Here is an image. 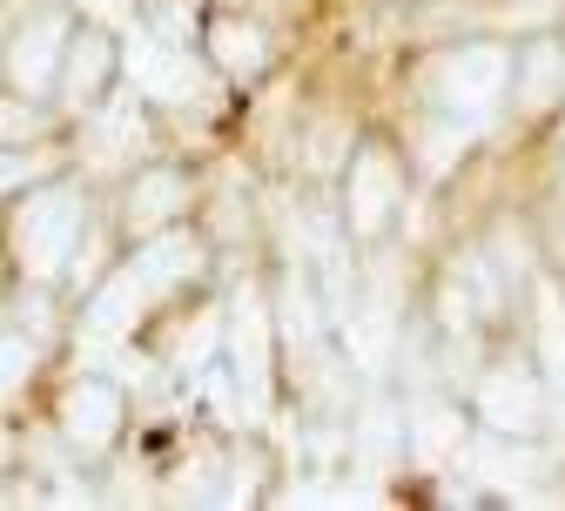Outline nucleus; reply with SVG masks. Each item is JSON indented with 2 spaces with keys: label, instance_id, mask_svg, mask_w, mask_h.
Segmentation results:
<instances>
[{
  "label": "nucleus",
  "instance_id": "nucleus-1",
  "mask_svg": "<svg viewBox=\"0 0 565 511\" xmlns=\"http://www.w3.org/2000/svg\"><path fill=\"white\" fill-rule=\"evenodd\" d=\"M424 102H431V115L458 121L465 135L484 128L491 115L512 102V47L465 41V47L431 54V61H424Z\"/></svg>",
  "mask_w": 565,
  "mask_h": 511
},
{
  "label": "nucleus",
  "instance_id": "nucleus-2",
  "mask_svg": "<svg viewBox=\"0 0 565 511\" xmlns=\"http://www.w3.org/2000/svg\"><path fill=\"white\" fill-rule=\"evenodd\" d=\"M82 230H88L82 189H75V182H41V189H28V195L14 202V215H8V249H14V263H21L28 283H47V276H61L67 263H75Z\"/></svg>",
  "mask_w": 565,
  "mask_h": 511
},
{
  "label": "nucleus",
  "instance_id": "nucleus-3",
  "mask_svg": "<svg viewBox=\"0 0 565 511\" xmlns=\"http://www.w3.org/2000/svg\"><path fill=\"white\" fill-rule=\"evenodd\" d=\"M67 41H75V14L67 8H34L21 28H14V41H8V54H0V67H8V82H14V95H54V82H61V61H67Z\"/></svg>",
  "mask_w": 565,
  "mask_h": 511
},
{
  "label": "nucleus",
  "instance_id": "nucleus-4",
  "mask_svg": "<svg viewBox=\"0 0 565 511\" xmlns=\"http://www.w3.org/2000/svg\"><path fill=\"white\" fill-rule=\"evenodd\" d=\"M397 202H404V162H397V149L364 141V149L350 156V169H343V215H350V230H358V236H384Z\"/></svg>",
  "mask_w": 565,
  "mask_h": 511
},
{
  "label": "nucleus",
  "instance_id": "nucleus-5",
  "mask_svg": "<svg viewBox=\"0 0 565 511\" xmlns=\"http://www.w3.org/2000/svg\"><path fill=\"white\" fill-rule=\"evenodd\" d=\"M121 67H128V82H135L141 102H195L202 95V61H195V47L156 34V28H141L128 41Z\"/></svg>",
  "mask_w": 565,
  "mask_h": 511
},
{
  "label": "nucleus",
  "instance_id": "nucleus-6",
  "mask_svg": "<svg viewBox=\"0 0 565 511\" xmlns=\"http://www.w3.org/2000/svg\"><path fill=\"white\" fill-rule=\"evenodd\" d=\"M471 417H484L491 430H539L545 424V377L519 371V363H499V371H484L478 391H471Z\"/></svg>",
  "mask_w": 565,
  "mask_h": 511
},
{
  "label": "nucleus",
  "instance_id": "nucleus-7",
  "mask_svg": "<svg viewBox=\"0 0 565 511\" xmlns=\"http://www.w3.org/2000/svg\"><path fill=\"white\" fill-rule=\"evenodd\" d=\"M121 417H128V397L115 377H82V384H67L61 397V430H67V445L75 451H108L115 437H121Z\"/></svg>",
  "mask_w": 565,
  "mask_h": 511
},
{
  "label": "nucleus",
  "instance_id": "nucleus-8",
  "mask_svg": "<svg viewBox=\"0 0 565 511\" xmlns=\"http://www.w3.org/2000/svg\"><path fill=\"white\" fill-rule=\"evenodd\" d=\"M115 75H121V47H115L102 28H75L67 61H61V82H54V102L95 108V102H108V82H115Z\"/></svg>",
  "mask_w": 565,
  "mask_h": 511
},
{
  "label": "nucleus",
  "instance_id": "nucleus-9",
  "mask_svg": "<svg viewBox=\"0 0 565 511\" xmlns=\"http://www.w3.org/2000/svg\"><path fill=\"white\" fill-rule=\"evenodd\" d=\"M269 310L256 289H243L236 297V323H230V350H236V384H243V404L263 417L269 411Z\"/></svg>",
  "mask_w": 565,
  "mask_h": 511
},
{
  "label": "nucleus",
  "instance_id": "nucleus-10",
  "mask_svg": "<svg viewBox=\"0 0 565 511\" xmlns=\"http://www.w3.org/2000/svg\"><path fill=\"white\" fill-rule=\"evenodd\" d=\"M512 102H519V115H545L565 102V41L532 34L512 47Z\"/></svg>",
  "mask_w": 565,
  "mask_h": 511
},
{
  "label": "nucleus",
  "instance_id": "nucleus-11",
  "mask_svg": "<svg viewBox=\"0 0 565 511\" xmlns=\"http://www.w3.org/2000/svg\"><path fill=\"white\" fill-rule=\"evenodd\" d=\"M189 209V175L182 169H141L128 182V236H156V230H175V215Z\"/></svg>",
  "mask_w": 565,
  "mask_h": 511
},
{
  "label": "nucleus",
  "instance_id": "nucleus-12",
  "mask_svg": "<svg viewBox=\"0 0 565 511\" xmlns=\"http://www.w3.org/2000/svg\"><path fill=\"white\" fill-rule=\"evenodd\" d=\"M128 269L141 276V289H149V297H175L189 276H202V243H195L189 230H156Z\"/></svg>",
  "mask_w": 565,
  "mask_h": 511
},
{
  "label": "nucleus",
  "instance_id": "nucleus-13",
  "mask_svg": "<svg viewBox=\"0 0 565 511\" xmlns=\"http://www.w3.org/2000/svg\"><path fill=\"white\" fill-rule=\"evenodd\" d=\"M202 54L216 61L230 82H249V75H263V67H269V34L256 21H243V14H216V21H209V34H202Z\"/></svg>",
  "mask_w": 565,
  "mask_h": 511
},
{
  "label": "nucleus",
  "instance_id": "nucleus-14",
  "mask_svg": "<svg viewBox=\"0 0 565 511\" xmlns=\"http://www.w3.org/2000/svg\"><path fill=\"white\" fill-rule=\"evenodd\" d=\"M88 141H95V162H128L149 149V115H141V95L135 102H95L88 108Z\"/></svg>",
  "mask_w": 565,
  "mask_h": 511
},
{
  "label": "nucleus",
  "instance_id": "nucleus-15",
  "mask_svg": "<svg viewBox=\"0 0 565 511\" xmlns=\"http://www.w3.org/2000/svg\"><path fill=\"white\" fill-rule=\"evenodd\" d=\"M141 304H156V297L141 289V276H135V269H115V276H102V289L88 297V337H102V343H121V337L135 330Z\"/></svg>",
  "mask_w": 565,
  "mask_h": 511
},
{
  "label": "nucleus",
  "instance_id": "nucleus-16",
  "mask_svg": "<svg viewBox=\"0 0 565 511\" xmlns=\"http://www.w3.org/2000/svg\"><path fill=\"white\" fill-rule=\"evenodd\" d=\"M404 424H411V458H417L424 471H445V465L465 451V417L445 411V404H424V411L404 417Z\"/></svg>",
  "mask_w": 565,
  "mask_h": 511
},
{
  "label": "nucleus",
  "instance_id": "nucleus-17",
  "mask_svg": "<svg viewBox=\"0 0 565 511\" xmlns=\"http://www.w3.org/2000/svg\"><path fill=\"white\" fill-rule=\"evenodd\" d=\"M532 323H539V363H545V384L565 391V304H558V289H552V283L539 289Z\"/></svg>",
  "mask_w": 565,
  "mask_h": 511
},
{
  "label": "nucleus",
  "instance_id": "nucleus-18",
  "mask_svg": "<svg viewBox=\"0 0 565 511\" xmlns=\"http://www.w3.org/2000/svg\"><path fill=\"white\" fill-rule=\"evenodd\" d=\"M41 135V108L34 95H0V149H21V141Z\"/></svg>",
  "mask_w": 565,
  "mask_h": 511
},
{
  "label": "nucleus",
  "instance_id": "nucleus-19",
  "mask_svg": "<svg viewBox=\"0 0 565 511\" xmlns=\"http://www.w3.org/2000/svg\"><path fill=\"white\" fill-rule=\"evenodd\" d=\"M28 377H34V343H28V337H8V330H0V397H14Z\"/></svg>",
  "mask_w": 565,
  "mask_h": 511
},
{
  "label": "nucleus",
  "instance_id": "nucleus-20",
  "mask_svg": "<svg viewBox=\"0 0 565 511\" xmlns=\"http://www.w3.org/2000/svg\"><path fill=\"white\" fill-rule=\"evenodd\" d=\"M41 175V162L34 156H21V149H0V195L8 189H21V182H34Z\"/></svg>",
  "mask_w": 565,
  "mask_h": 511
},
{
  "label": "nucleus",
  "instance_id": "nucleus-21",
  "mask_svg": "<svg viewBox=\"0 0 565 511\" xmlns=\"http://www.w3.org/2000/svg\"><path fill=\"white\" fill-rule=\"evenodd\" d=\"M558 182H565V128H558Z\"/></svg>",
  "mask_w": 565,
  "mask_h": 511
},
{
  "label": "nucleus",
  "instance_id": "nucleus-22",
  "mask_svg": "<svg viewBox=\"0 0 565 511\" xmlns=\"http://www.w3.org/2000/svg\"><path fill=\"white\" fill-rule=\"evenodd\" d=\"M8 451H14V445H8V430H0V465H8Z\"/></svg>",
  "mask_w": 565,
  "mask_h": 511
}]
</instances>
